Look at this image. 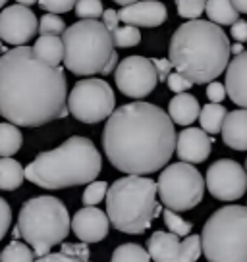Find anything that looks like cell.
I'll list each match as a JSON object with an SVG mask.
<instances>
[{
    "label": "cell",
    "mask_w": 247,
    "mask_h": 262,
    "mask_svg": "<svg viewBox=\"0 0 247 262\" xmlns=\"http://www.w3.org/2000/svg\"><path fill=\"white\" fill-rule=\"evenodd\" d=\"M35 2H39V0H17V4H19V6H25V8L35 4Z\"/></svg>",
    "instance_id": "obj_47"
},
{
    "label": "cell",
    "mask_w": 247,
    "mask_h": 262,
    "mask_svg": "<svg viewBox=\"0 0 247 262\" xmlns=\"http://www.w3.org/2000/svg\"><path fill=\"white\" fill-rule=\"evenodd\" d=\"M0 262H35V254L31 247L22 243V241H12L2 253H0Z\"/></svg>",
    "instance_id": "obj_28"
},
{
    "label": "cell",
    "mask_w": 247,
    "mask_h": 262,
    "mask_svg": "<svg viewBox=\"0 0 247 262\" xmlns=\"http://www.w3.org/2000/svg\"><path fill=\"white\" fill-rule=\"evenodd\" d=\"M151 62H153V66H155V72H157L158 81H166V77L172 74V72H170V70H172L170 60H168V58H153Z\"/></svg>",
    "instance_id": "obj_40"
},
{
    "label": "cell",
    "mask_w": 247,
    "mask_h": 262,
    "mask_svg": "<svg viewBox=\"0 0 247 262\" xmlns=\"http://www.w3.org/2000/svg\"><path fill=\"white\" fill-rule=\"evenodd\" d=\"M77 0H39V6L47 10L49 14H66L72 8H75Z\"/></svg>",
    "instance_id": "obj_36"
},
{
    "label": "cell",
    "mask_w": 247,
    "mask_h": 262,
    "mask_svg": "<svg viewBox=\"0 0 247 262\" xmlns=\"http://www.w3.org/2000/svg\"><path fill=\"white\" fill-rule=\"evenodd\" d=\"M24 168L14 158H0V189L16 191L24 183Z\"/></svg>",
    "instance_id": "obj_24"
},
{
    "label": "cell",
    "mask_w": 247,
    "mask_h": 262,
    "mask_svg": "<svg viewBox=\"0 0 247 262\" xmlns=\"http://www.w3.org/2000/svg\"><path fill=\"white\" fill-rule=\"evenodd\" d=\"M116 64H118V54H114V56L110 58V62H108V64H107V68L102 70V75L112 74V72H114V68H116Z\"/></svg>",
    "instance_id": "obj_44"
},
{
    "label": "cell",
    "mask_w": 247,
    "mask_h": 262,
    "mask_svg": "<svg viewBox=\"0 0 247 262\" xmlns=\"http://www.w3.org/2000/svg\"><path fill=\"white\" fill-rule=\"evenodd\" d=\"M238 14H247V0H230Z\"/></svg>",
    "instance_id": "obj_43"
},
{
    "label": "cell",
    "mask_w": 247,
    "mask_h": 262,
    "mask_svg": "<svg viewBox=\"0 0 247 262\" xmlns=\"http://www.w3.org/2000/svg\"><path fill=\"white\" fill-rule=\"evenodd\" d=\"M64 66L75 75L102 74L116 54L112 35L99 19H79L62 33Z\"/></svg>",
    "instance_id": "obj_7"
},
{
    "label": "cell",
    "mask_w": 247,
    "mask_h": 262,
    "mask_svg": "<svg viewBox=\"0 0 247 262\" xmlns=\"http://www.w3.org/2000/svg\"><path fill=\"white\" fill-rule=\"evenodd\" d=\"M6 2H8V0H0V8H4V6H6Z\"/></svg>",
    "instance_id": "obj_48"
},
{
    "label": "cell",
    "mask_w": 247,
    "mask_h": 262,
    "mask_svg": "<svg viewBox=\"0 0 247 262\" xmlns=\"http://www.w3.org/2000/svg\"><path fill=\"white\" fill-rule=\"evenodd\" d=\"M102 2L100 0H77L75 2V14L81 19H99L102 16Z\"/></svg>",
    "instance_id": "obj_33"
},
{
    "label": "cell",
    "mask_w": 247,
    "mask_h": 262,
    "mask_svg": "<svg viewBox=\"0 0 247 262\" xmlns=\"http://www.w3.org/2000/svg\"><path fill=\"white\" fill-rule=\"evenodd\" d=\"M224 89L234 104L247 110V50H243L241 54L234 56L232 62H228Z\"/></svg>",
    "instance_id": "obj_17"
},
{
    "label": "cell",
    "mask_w": 247,
    "mask_h": 262,
    "mask_svg": "<svg viewBox=\"0 0 247 262\" xmlns=\"http://www.w3.org/2000/svg\"><path fill=\"white\" fill-rule=\"evenodd\" d=\"M230 52H234L236 56H238V54H241V52H243V45H241V42H236V45H232Z\"/></svg>",
    "instance_id": "obj_45"
},
{
    "label": "cell",
    "mask_w": 247,
    "mask_h": 262,
    "mask_svg": "<svg viewBox=\"0 0 247 262\" xmlns=\"http://www.w3.org/2000/svg\"><path fill=\"white\" fill-rule=\"evenodd\" d=\"M199 112H201V106H199V100L193 95H188V93H180L170 100L168 104V112L166 114L170 116L172 123H178V125H191L199 118Z\"/></svg>",
    "instance_id": "obj_20"
},
{
    "label": "cell",
    "mask_w": 247,
    "mask_h": 262,
    "mask_svg": "<svg viewBox=\"0 0 247 262\" xmlns=\"http://www.w3.org/2000/svg\"><path fill=\"white\" fill-rule=\"evenodd\" d=\"M68 112L83 123H99L114 112L116 97L105 79H81L66 100Z\"/></svg>",
    "instance_id": "obj_10"
},
{
    "label": "cell",
    "mask_w": 247,
    "mask_h": 262,
    "mask_svg": "<svg viewBox=\"0 0 247 262\" xmlns=\"http://www.w3.org/2000/svg\"><path fill=\"white\" fill-rule=\"evenodd\" d=\"M205 12L211 24L220 25H232L239 19V14L234 10L230 0H207Z\"/></svg>",
    "instance_id": "obj_23"
},
{
    "label": "cell",
    "mask_w": 247,
    "mask_h": 262,
    "mask_svg": "<svg viewBox=\"0 0 247 262\" xmlns=\"http://www.w3.org/2000/svg\"><path fill=\"white\" fill-rule=\"evenodd\" d=\"M205 187L218 201H238L247 191V172L236 160H216L207 170Z\"/></svg>",
    "instance_id": "obj_12"
},
{
    "label": "cell",
    "mask_w": 247,
    "mask_h": 262,
    "mask_svg": "<svg viewBox=\"0 0 247 262\" xmlns=\"http://www.w3.org/2000/svg\"><path fill=\"white\" fill-rule=\"evenodd\" d=\"M207 0H176L178 14L186 19H197L201 12H205Z\"/></svg>",
    "instance_id": "obj_35"
},
{
    "label": "cell",
    "mask_w": 247,
    "mask_h": 262,
    "mask_svg": "<svg viewBox=\"0 0 247 262\" xmlns=\"http://www.w3.org/2000/svg\"><path fill=\"white\" fill-rule=\"evenodd\" d=\"M102 148L116 170L145 176L162 170L176 150V129L162 108L130 102L108 116Z\"/></svg>",
    "instance_id": "obj_2"
},
{
    "label": "cell",
    "mask_w": 247,
    "mask_h": 262,
    "mask_svg": "<svg viewBox=\"0 0 247 262\" xmlns=\"http://www.w3.org/2000/svg\"><path fill=\"white\" fill-rule=\"evenodd\" d=\"M24 137L19 127L12 123H0V158H10L22 148Z\"/></svg>",
    "instance_id": "obj_26"
},
{
    "label": "cell",
    "mask_w": 247,
    "mask_h": 262,
    "mask_svg": "<svg viewBox=\"0 0 247 262\" xmlns=\"http://www.w3.org/2000/svg\"><path fill=\"white\" fill-rule=\"evenodd\" d=\"M211 147L213 139L199 127H183L180 135H176V155L186 164L205 162L211 155Z\"/></svg>",
    "instance_id": "obj_15"
},
{
    "label": "cell",
    "mask_w": 247,
    "mask_h": 262,
    "mask_svg": "<svg viewBox=\"0 0 247 262\" xmlns=\"http://www.w3.org/2000/svg\"><path fill=\"white\" fill-rule=\"evenodd\" d=\"M70 226L77 239L87 245V243H99L107 237L110 222H108L107 212L99 210L97 206H85L74 214Z\"/></svg>",
    "instance_id": "obj_14"
},
{
    "label": "cell",
    "mask_w": 247,
    "mask_h": 262,
    "mask_svg": "<svg viewBox=\"0 0 247 262\" xmlns=\"http://www.w3.org/2000/svg\"><path fill=\"white\" fill-rule=\"evenodd\" d=\"M230 47L222 27L205 19H190L174 31L168 60L174 70L193 85L211 83L226 72Z\"/></svg>",
    "instance_id": "obj_3"
},
{
    "label": "cell",
    "mask_w": 247,
    "mask_h": 262,
    "mask_svg": "<svg viewBox=\"0 0 247 262\" xmlns=\"http://www.w3.org/2000/svg\"><path fill=\"white\" fill-rule=\"evenodd\" d=\"M201 256V237L188 235L180 243V262H195Z\"/></svg>",
    "instance_id": "obj_31"
},
{
    "label": "cell",
    "mask_w": 247,
    "mask_h": 262,
    "mask_svg": "<svg viewBox=\"0 0 247 262\" xmlns=\"http://www.w3.org/2000/svg\"><path fill=\"white\" fill-rule=\"evenodd\" d=\"M160 214L157 183L151 178L126 176L116 180L107 191L108 222L118 231L141 235Z\"/></svg>",
    "instance_id": "obj_5"
},
{
    "label": "cell",
    "mask_w": 247,
    "mask_h": 262,
    "mask_svg": "<svg viewBox=\"0 0 247 262\" xmlns=\"http://www.w3.org/2000/svg\"><path fill=\"white\" fill-rule=\"evenodd\" d=\"M228 114V110L222 106V104H205L199 112V122H201V129L205 133H211V135H216L218 131L222 129L224 118Z\"/></svg>",
    "instance_id": "obj_25"
},
{
    "label": "cell",
    "mask_w": 247,
    "mask_h": 262,
    "mask_svg": "<svg viewBox=\"0 0 247 262\" xmlns=\"http://www.w3.org/2000/svg\"><path fill=\"white\" fill-rule=\"evenodd\" d=\"M68 85L60 66L37 60L29 47L0 56V116L12 125L39 127L66 118Z\"/></svg>",
    "instance_id": "obj_1"
},
{
    "label": "cell",
    "mask_w": 247,
    "mask_h": 262,
    "mask_svg": "<svg viewBox=\"0 0 247 262\" xmlns=\"http://www.w3.org/2000/svg\"><path fill=\"white\" fill-rule=\"evenodd\" d=\"M110 35H112V45L118 49H130V47H135L141 42L139 29L132 27V25H123V27L118 25Z\"/></svg>",
    "instance_id": "obj_29"
},
{
    "label": "cell",
    "mask_w": 247,
    "mask_h": 262,
    "mask_svg": "<svg viewBox=\"0 0 247 262\" xmlns=\"http://www.w3.org/2000/svg\"><path fill=\"white\" fill-rule=\"evenodd\" d=\"M157 195L160 205H164L168 210L186 212L203 201L205 180L193 164H170L158 176Z\"/></svg>",
    "instance_id": "obj_9"
},
{
    "label": "cell",
    "mask_w": 247,
    "mask_h": 262,
    "mask_svg": "<svg viewBox=\"0 0 247 262\" xmlns=\"http://www.w3.org/2000/svg\"><path fill=\"white\" fill-rule=\"evenodd\" d=\"M116 85L126 97L145 98L158 83L153 62L145 56H128L116 66Z\"/></svg>",
    "instance_id": "obj_11"
},
{
    "label": "cell",
    "mask_w": 247,
    "mask_h": 262,
    "mask_svg": "<svg viewBox=\"0 0 247 262\" xmlns=\"http://www.w3.org/2000/svg\"><path fill=\"white\" fill-rule=\"evenodd\" d=\"M222 141L234 150H247V110H232L222 123Z\"/></svg>",
    "instance_id": "obj_18"
},
{
    "label": "cell",
    "mask_w": 247,
    "mask_h": 262,
    "mask_svg": "<svg viewBox=\"0 0 247 262\" xmlns=\"http://www.w3.org/2000/svg\"><path fill=\"white\" fill-rule=\"evenodd\" d=\"M207 97L213 104H220L224 98H226V89H224L222 83L218 81H211L209 87H207Z\"/></svg>",
    "instance_id": "obj_39"
},
{
    "label": "cell",
    "mask_w": 247,
    "mask_h": 262,
    "mask_svg": "<svg viewBox=\"0 0 247 262\" xmlns=\"http://www.w3.org/2000/svg\"><path fill=\"white\" fill-rule=\"evenodd\" d=\"M10 226H12V208L10 205L0 196V241L8 233Z\"/></svg>",
    "instance_id": "obj_38"
},
{
    "label": "cell",
    "mask_w": 247,
    "mask_h": 262,
    "mask_svg": "<svg viewBox=\"0 0 247 262\" xmlns=\"http://www.w3.org/2000/svg\"><path fill=\"white\" fill-rule=\"evenodd\" d=\"M245 168H247V164H245Z\"/></svg>",
    "instance_id": "obj_50"
},
{
    "label": "cell",
    "mask_w": 247,
    "mask_h": 262,
    "mask_svg": "<svg viewBox=\"0 0 247 262\" xmlns=\"http://www.w3.org/2000/svg\"><path fill=\"white\" fill-rule=\"evenodd\" d=\"M180 243L170 231H155L147 241V253L155 262H180Z\"/></svg>",
    "instance_id": "obj_19"
},
{
    "label": "cell",
    "mask_w": 247,
    "mask_h": 262,
    "mask_svg": "<svg viewBox=\"0 0 247 262\" xmlns=\"http://www.w3.org/2000/svg\"><path fill=\"white\" fill-rule=\"evenodd\" d=\"M118 12L116 10H105L102 12V25L108 29V33H112L118 27Z\"/></svg>",
    "instance_id": "obj_42"
},
{
    "label": "cell",
    "mask_w": 247,
    "mask_h": 262,
    "mask_svg": "<svg viewBox=\"0 0 247 262\" xmlns=\"http://www.w3.org/2000/svg\"><path fill=\"white\" fill-rule=\"evenodd\" d=\"M110 262H151V256L137 243H123L112 253Z\"/></svg>",
    "instance_id": "obj_27"
},
{
    "label": "cell",
    "mask_w": 247,
    "mask_h": 262,
    "mask_svg": "<svg viewBox=\"0 0 247 262\" xmlns=\"http://www.w3.org/2000/svg\"><path fill=\"white\" fill-rule=\"evenodd\" d=\"M166 83H168V87H170V91H174L176 95H180V93H186L188 89H191L193 87V83L190 81V79H186L181 74H178V72H172V74L166 77Z\"/></svg>",
    "instance_id": "obj_37"
},
{
    "label": "cell",
    "mask_w": 247,
    "mask_h": 262,
    "mask_svg": "<svg viewBox=\"0 0 247 262\" xmlns=\"http://www.w3.org/2000/svg\"><path fill=\"white\" fill-rule=\"evenodd\" d=\"M116 4H120V6H132V4H135V2H139V0H114Z\"/></svg>",
    "instance_id": "obj_46"
},
{
    "label": "cell",
    "mask_w": 247,
    "mask_h": 262,
    "mask_svg": "<svg viewBox=\"0 0 247 262\" xmlns=\"http://www.w3.org/2000/svg\"><path fill=\"white\" fill-rule=\"evenodd\" d=\"M35 262H91L89 247L85 243H64L58 253L39 256Z\"/></svg>",
    "instance_id": "obj_22"
},
{
    "label": "cell",
    "mask_w": 247,
    "mask_h": 262,
    "mask_svg": "<svg viewBox=\"0 0 247 262\" xmlns=\"http://www.w3.org/2000/svg\"><path fill=\"white\" fill-rule=\"evenodd\" d=\"M33 54L37 60H41L49 66H60L64 60V45L60 37H52V35H41L33 45Z\"/></svg>",
    "instance_id": "obj_21"
},
{
    "label": "cell",
    "mask_w": 247,
    "mask_h": 262,
    "mask_svg": "<svg viewBox=\"0 0 247 262\" xmlns=\"http://www.w3.org/2000/svg\"><path fill=\"white\" fill-rule=\"evenodd\" d=\"M37 29H39L37 17L25 6L14 4L4 8L0 14V41L8 45L25 47L35 37Z\"/></svg>",
    "instance_id": "obj_13"
},
{
    "label": "cell",
    "mask_w": 247,
    "mask_h": 262,
    "mask_svg": "<svg viewBox=\"0 0 247 262\" xmlns=\"http://www.w3.org/2000/svg\"><path fill=\"white\" fill-rule=\"evenodd\" d=\"M108 183L107 181H91L89 185L83 191V205L85 206H95L107 196Z\"/></svg>",
    "instance_id": "obj_32"
},
{
    "label": "cell",
    "mask_w": 247,
    "mask_h": 262,
    "mask_svg": "<svg viewBox=\"0 0 247 262\" xmlns=\"http://www.w3.org/2000/svg\"><path fill=\"white\" fill-rule=\"evenodd\" d=\"M201 251L209 262H247V206L218 208L205 222Z\"/></svg>",
    "instance_id": "obj_8"
},
{
    "label": "cell",
    "mask_w": 247,
    "mask_h": 262,
    "mask_svg": "<svg viewBox=\"0 0 247 262\" xmlns=\"http://www.w3.org/2000/svg\"><path fill=\"white\" fill-rule=\"evenodd\" d=\"M2 50H4V49H2V41H0V54H2Z\"/></svg>",
    "instance_id": "obj_49"
},
{
    "label": "cell",
    "mask_w": 247,
    "mask_h": 262,
    "mask_svg": "<svg viewBox=\"0 0 247 262\" xmlns=\"http://www.w3.org/2000/svg\"><path fill=\"white\" fill-rule=\"evenodd\" d=\"M166 6L157 0H139L118 12V21L132 27H158L166 21Z\"/></svg>",
    "instance_id": "obj_16"
},
{
    "label": "cell",
    "mask_w": 247,
    "mask_h": 262,
    "mask_svg": "<svg viewBox=\"0 0 247 262\" xmlns=\"http://www.w3.org/2000/svg\"><path fill=\"white\" fill-rule=\"evenodd\" d=\"M232 39H236L238 42L247 41V21L238 19L236 24H232Z\"/></svg>",
    "instance_id": "obj_41"
},
{
    "label": "cell",
    "mask_w": 247,
    "mask_h": 262,
    "mask_svg": "<svg viewBox=\"0 0 247 262\" xmlns=\"http://www.w3.org/2000/svg\"><path fill=\"white\" fill-rule=\"evenodd\" d=\"M39 31L41 35H52V37H60L66 31V24L62 17H58L56 14H45L39 21Z\"/></svg>",
    "instance_id": "obj_34"
},
{
    "label": "cell",
    "mask_w": 247,
    "mask_h": 262,
    "mask_svg": "<svg viewBox=\"0 0 247 262\" xmlns=\"http://www.w3.org/2000/svg\"><path fill=\"white\" fill-rule=\"evenodd\" d=\"M19 237L31 247L35 256H45L50 249L62 243L70 233V214L66 205L56 196L29 199L17 216Z\"/></svg>",
    "instance_id": "obj_6"
},
{
    "label": "cell",
    "mask_w": 247,
    "mask_h": 262,
    "mask_svg": "<svg viewBox=\"0 0 247 262\" xmlns=\"http://www.w3.org/2000/svg\"><path fill=\"white\" fill-rule=\"evenodd\" d=\"M162 218H164L166 228L170 229V233H174L176 237H188L191 235V229H193V224L188 220H183L180 214L174 212V210H168L164 208L162 212Z\"/></svg>",
    "instance_id": "obj_30"
},
{
    "label": "cell",
    "mask_w": 247,
    "mask_h": 262,
    "mask_svg": "<svg viewBox=\"0 0 247 262\" xmlns=\"http://www.w3.org/2000/svg\"><path fill=\"white\" fill-rule=\"evenodd\" d=\"M102 158L93 141L74 135L54 150L37 155L24 170V178L43 189H66L95 181Z\"/></svg>",
    "instance_id": "obj_4"
}]
</instances>
